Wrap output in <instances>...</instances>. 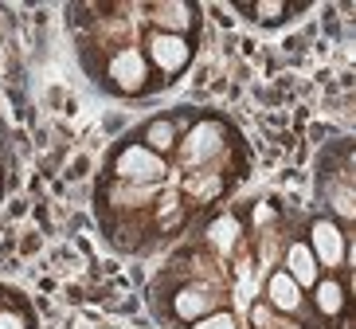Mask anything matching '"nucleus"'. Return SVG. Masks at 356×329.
<instances>
[{"instance_id": "1", "label": "nucleus", "mask_w": 356, "mask_h": 329, "mask_svg": "<svg viewBox=\"0 0 356 329\" xmlns=\"http://www.w3.org/2000/svg\"><path fill=\"white\" fill-rule=\"evenodd\" d=\"M192 59V43L184 40V35H168V32H157L153 40H149V63L157 67L161 74H180L184 67H188Z\"/></svg>"}, {"instance_id": "2", "label": "nucleus", "mask_w": 356, "mask_h": 329, "mask_svg": "<svg viewBox=\"0 0 356 329\" xmlns=\"http://www.w3.org/2000/svg\"><path fill=\"white\" fill-rule=\"evenodd\" d=\"M110 83L118 86V90H145L149 83V59L141 51H118L114 59H110Z\"/></svg>"}, {"instance_id": "3", "label": "nucleus", "mask_w": 356, "mask_h": 329, "mask_svg": "<svg viewBox=\"0 0 356 329\" xmlns=\"http://www.w3.org/2000/svg\"><path fill=\"white\" fill-rule=\"evenodd\" d=\"M118 177H126V181H157L161 172H165V165H161V157L153 153V149L145 145H129L122 157H118Z\"/></svg>"}, {"instance_id": "4", "label": "nucleus", "mask_w": 356, "mask_h": 329, "mask_svg": "<svg viewBox=\"0 0 356 329\" xmlns=\"http://www.w3.org/2000/svg\"><path fill=\"white\" fill-rule=\"evenodd\" d=\"M309 239H314V255L321 259L325 266H337L345 259V239H341V227L333 220H317L309 227Z\"/></svg>"}, {"instance_id": "5", "label": "nucleus", "mask_w": 356, "mask_h": 329, "mask_svg": "<svg viewBox=\"0 0 356 329\" xmlns=\"http://www.w3.org/2000/svg\"><path fill=\"white\" fill-rule=\"evenodd\" d=\"M286 275L298 282V287H317V259L305 243H290V255H286Z\"/></svg>"}, {"instance_id": "6", "label": "nucleus", "mask_w": 356, "mask_h": 329, "mask_svg": "<svg viewBox=\"0 0 356 329\" xmlns=\"http://www.w3.org/2000/svg\"><path fill=\"white\" fill-rule=\"evenodd\" d=\"M270 306L278 310V314H298V310H302V287H298L286 271H278V275L270 278Z\"/></svg>"}, {"instance_id": "7", "label": "nucleus", "mask_w": 356, "mask_h": 329, "mask_svg": "<svg viewBox=\"0 0 356 329\" xmlns=\"http://www.w3.org/2000/svg\"><path fill=\"white\" fill-rule=\"evenodd\" d=\"M220 138H223V129L216 126V122H204V126L192 129V138H188V161H192V165L208 161L211 153L220 149Z\"/></svg>"}, {"instance_id": "8", "label": "nucleus", "mask_w": 356, "mask_h": 329, "mask_svg": "<svg viewBox=\"0 0 356 329\" xmlns=\"http://www.w3.org/2000/svg\"><path fill=\"white\" fill-rule=\"evenodd\" d=\"M314 306H317V314H325V318L341 314V310H345V287H341L337 278H317Z\"/></svg>"}, {"instance_id": "9", "label": "nucleus", "mask_w": 356, "mask_h": 329, "mask_svg": "<svg viewBox=\"0 0 356 329\" xmlns=\"http://www.w3.org/2000/svg\"><path fill=\"white\" fill-rule=\"evenodd\" d=\"M161 16V28H165L168 35H177V32H184V28H192L196 24V12H192V4H180V0H172V4H157L153 8Z\"/></svg>"}, {"instance_id": "10", "label": "nucleus", "mask_w": 356, "mask_h": 329, "mask_svg": "<svg viewBox=\"0 0 356 329\" xmlns=\"http://www.w3.org/2000/svg\"><path fill=\"white\" fill-rule=\"evenodd\" d=\"M208 310H211V302H208V294L204 290H180L177 294V302H172V314H177L180 321H200V318H208Z\"/></svg>"}, {"instance_id": "11", "label": "nucleus", "mask_w": 356, "mask_h": 329, "mask_svg": "<svg viewBox=\"0 0 356 329\" xmlns=\"http://www.w3.org/2000/svg\"><path fill=\"white\" fill-rule=\"evenodd\" d=\"M172 145H177V126L165 122V118L149 122L145 126V149H153V153H168Z\"/></svg>"}, {"instance_id": "12", "label": "nucleus", "mask_w": 356, "mask_h": 329, "mask_svg": "<svg viewBox=\"0 0 356 329\" xmlns=\"http://www.w3.org/2000/svg\"><path fill=\"white\" fill-rule=\"evenodd\" d=\"M239 12L254 16L259 24H282L290 16V4H278V0H262V4H239Z\"/></svg>"}, {"instance_id": "13", "label": "nucleus", "mask_w": 356, "mask_h": 329, "mask_svg": "<svg viewBox=\"0 0 356 329\" xmlns=\"http://www.w3.org/2000/svg\"><path fill=\"white\" fill-rule=\"evenodd\" d=\"M208 239H211L216 247H231L235 239H239V220H235V216H220V220L211 223Z\"/></svg>"}, {"instance_id": "14", "label": "nucleus", "mask_w": 356, "mask_h": 329, "mask_svg": "<svg viewBox=\"0 0 356 329\" xmlns=\"http://www.w3.org/2000/svg\"><path fill=\"white\" fill-rule=\"evenodd\" d=\"M192 329H235V318L231 314H208V318L192 321Z\"/></svg>"}, {"instance_id": "15", "label": "nucleus", "mask_w": 356, "mask_h": 329, "mask_svg": "<svg viewBox=\"0 0 356 329\" xmlns=\"http://www.w3.org/2000/svg\"><path fill=\"white\" fill-rule=\"evenodd\" d=\"M0 329H28V321H24V314H16V310H4V314H0Z\"/></svg>"}]
</instances>
